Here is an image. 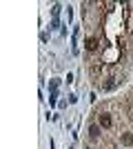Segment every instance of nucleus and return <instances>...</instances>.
I'll return each instance as SVG.
<instances>
[{"label": "nucleus", "instance_id": "obj_1", "mask_svg": "<svg viewBox=\"0 0 133 149\" xmlns=\"http://www.w3.org/2000/svg\"><path fill=\"white\" fill-rule=\"evenodd\" d=\"M98 125H100V129H111V127H113V118H111V113L100 111V113H98Z\"/></svg>", "mask_w": 133, "mask_h": 149}, {"label": "nucleus", "instance_id": "obj_2", "mask_svg": "<svg viewBox=\"0 0 133 149\" xmlns=\"http://www.w3.org/2000/svg\"><path fill=\"white\" fill-rule=\"evenodd\" d=\"M120 143L124 145V147H133V134H122Z\"/></svg>", "mask_w": 133, "mask_h": 149}, {"label": "nucleus", "instance_id": "obj_3", "mask_svg": "<svg viewBox=\"0 0 133 149\" xmlns=\"http://www.w3.org/2000/svg\"><path fill=\"white\" fill-rule=\"evenodd\" d=\"M89 136L93 138V140H95V138H100V125H98V123L89 127Z\"/></svg>", "mask_w": 133, "mask_h": 149}, {"label": "nucleus", "instance_id": "obj_4", "mask_svg": "<svg viewBox=\"0 0 133 149\" xmlns=\"http://www.w3.org/2000/svg\"><path fill=\"white\" fill-rule=\"evenodd\" d=\"M87 51H95L98 49V38H87Z\"/></svg>", "mask_w": 133, "mask_h": 149}, {"label": "nucleus", "instance_id": "obj_5", "mask_svg": "<svg viewBox=\"0 0 133 149\" xmlns=\"http://www.w3.org/2000/svg\"><path fill=\"white\" fill-rule=\"evenodd\" d=\"M60 9H62L60 5H53V9H51V16H53V20H58V13H60Z\"/></svg>", "mask_w": 133, "mask_h": 149}, {"label": "nucleus", "instance_id": "obj_6", "mask_svg": "<svg viewBox=\"0 0 133 149\" xmlns=\"http://www.w3.org/2000/svg\"><path fill=\"white\" fill-rule=\"evenodd\" d=\"M58 102V91H51V96H49V105H56Z\"/></svg>", "mask_w": 133, "mask_h": 149}, {"label": "nucleus", "instance_id": "obj_7", "mask_svg": "<svg viewBox=\"0 0 133 149\" xmlns=\"http://www.w3.org/2000/svg\"><path fill=\"white\" fill-rule=\"evenodd\" d=\"M58 85H60V80H51V82H49V89H51V91H56Z\"/></svg>", "mask_w": 133, "mask_h": 149}]
</instances>
